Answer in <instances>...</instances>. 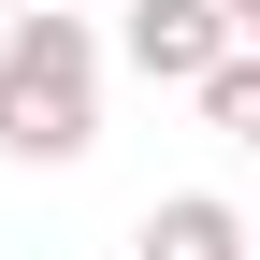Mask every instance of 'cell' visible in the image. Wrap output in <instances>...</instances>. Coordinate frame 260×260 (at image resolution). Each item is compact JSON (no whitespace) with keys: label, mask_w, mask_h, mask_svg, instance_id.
Wrapping results in <instances>:
<instances>
[{"label":"cell","mask_w":260,"mask_h":260,"mask_svg":"<svg viewBox=\"0 0 260 260\" xmlns=\"http://www.w3.org/2000/svg\"><path fill=\"white\" fill-rule=\"evenodd\" d=\"M102 29L87 15H0V159H29V174H58V159L102 145Z\"/></svg>","instance_id":"cell-1"},{"label":"cell","mask_w":260,"mask_h":260,"mask_svg":"<svg viewBox=\"0 0 260 260\" xmlns=\"http://www.w3.org/2000/svg\"><path fill=\"white\" fill-rule=\"evenodd\" d=\"M116 58L145 87H203L217 58H232V15H217V0H130L116 15Z\"/></svg>","instance_id":"cell-2"},{"label":"cell","mask_w":260,"mask_h":260,"mask_svg":"<svg viewBox=\"0 0 260 260\" xmlns=\"http://www.w3.org/2000/svg\"><path fill=\"white\" fill-rule=\"evenodd\" d=\"M130 260H260L246 203H217V188H159L145 217H130Z\"/></svg>","instance_id":"cell-3"},{"label":"cell","mask_w":260,"mask_h":260,"mask_svg":"<svg viewBox=\"0 0 260 260\" xmlns=\"http://www.w3.org/2000/svg\"><path fill=\"white\" fill-rule=\"evenodd\" d=\"M188 102H203V130H232V145L260 159V58H246V44H232V58H217V73H203V87H188Z\"/></svg>","instance_id":"cell-4"},{"label":"cell","mask_w":260,"mask_h":260,"mask_svg":"<svg viewBox=\"0 0 260 260\" xmlns=\"http://www.w3.org/2000/svg\"><path fill=\"white\" fill-rule=\"evenodd\" d=\"M217 15H232V29H246V15H260V0H217Z\"/></svg>","instance_id":"cell-5"},{"label":"cell","mask_w":260,"mask_h":260,"mask_svg":"<svg viewBox=\"0 0 260 260\" xmlns=\"http://www.w3.org/2000/svg\"><path fill=\"white\" fill-rule=\"evenodd\" d=\"M232 44H246V58H260V15H246V29H232Z\"/></svg>","instance_id":"cell-6"},{"label":"cell","mask_w":260,"mask_h":260,"mask_svg":"<svg viewBox=\"0 0 260 260\" xmlns=\"http://www.w3.org/2000/svg\"><path fill=\"white\" fill-rule=\"evenodd\" d=\"M0 15H29V0H0Z\"/></svg>","instance_id":"cell-7"}]
</instances>
